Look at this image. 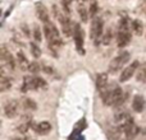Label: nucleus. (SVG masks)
<instances>
[{"label": "nucleus", "instance_id": "nucleus-1", "mask_svg": "<svg viewBox=\"0 0 146 140\" xmlns=\"http://www.w3.org/2000/svg\"><path fill=\"white\" fill-rule=\"evenodd\" d=\"M101 98H103L104 105L106 106H121L122 103L126 102L127 94L123 93L121 88L114 87L111 89L106 88L104 92H101Z\"/></svg>", "mask_w": 146, "mask_h": 140}, {"label": "nucleus", "instance_id": "nucleus-2", "mask_svg": "<svg viewBox=\"0 0 146 140\" xmlns=\"http://www.w3.org/2000/svg\"><path fill=\"white\" fill-rule=\"evenodd\" d=\"M131 31H132V28L128 26L127 17L122 18L121 22H119L118 37H117V42H118L119 47H126L131 42Z\"/></svg>", "mask_w": 146, "mask_h": 140}, {"label": "nucleus", "instance_id": "nucleus-3", "mask_svg": "<svg viewBox=\"0 0 146 140\" xmlns=\"http://www.w3.org/2000/svg\"><path fill=\"white\" fill-rule=\"evenodd\" d=\"M129 58H131V54H129L128 51H123L122 54H119L118 56H115V58L110 61V64H109V71L110 73L119 71V70L129 61Z\"/></svg>", "mask_w": 146, "mask_h": 140}, {"label": "nucleus", "instance_id": "nucleus-4", "mask_svg": "<svg viewBox=\"0 0 146 140\" xmlns=\"http://www.w3.org/2000/svg\"><path fill=\"white\" fill-rule=\"evenodd\" d=\"M3 112L5 117L14 118L19 113V102L17 99H8L3 106Z\"/></svg>", "mask_w": 146, "mask_h": 140}, {"label": "nucleus", "instance_id": "nucleus-5", "mask_svg": "<svg viewBox=\"0 0 146 140\" xmlns=\"http://www.w3.org/2000/svg\"><path fill=\"white\" fill-rule=\"evenodd\" d=\"M114 122L117 124L118 129H121V130L123 131L127 126L133 124V120H132L131 115H129L127 111H119V112H117L115 116H114Z\"/></svg>", "mask_w": 146, "mask_h": 140}, {"label": "nucleus", "instance_id": "nucleus-6", "mask_svg": "<svg viewBox=\"0 0 146 140\" xmlns=\"http://www.w3.org/2000/svg\"><path fill=\"white\" fill-rule=\"evenodd\" d=\"M0 59H1L3 68H8L9 70H14L15 61H14V59H13L10 51L7 48V46H1V50H0Z\"/></svg>", "mask_w": 146, "mask_h": 140}, {"label": "nucleus", "instance_id": "nucleus-7", "mask_svg": "<svg viewBox=\"0 0 146 140\" xmlns=\"http://www.w3.org/2000/svg\"><path fill=\"white\" fill-rule=\"evenodd\" d=\"M103 28H104V22L100 17H95L92 19L91 23V28H90V37L91 40H98L101 37V33H103Z\"/></svg>", "mask_w": 146, "mask_h": 140}, {"label": "nucleus", "instance_id": "nucleus-8", "mask_svg": "<svg viewBox=\"0 0 146 140\" xmlns=\"http://www.w3.org/2000/svg\"><path fill=\"white\" fill-rule=\"evenodd\" d=\"M44 35H45V37L48 38L49 43L55 42V41L60 40V37H59V31H58V28H56L51 22L44 23Z\"/></svg>", "mask_w": 146, "mask_h": 140}, {"label": "nucleus", "instance_id": "nucleus-9", "mask_svg": "<svg viewBox=\"0 0 146 140\" xmlns=\"http://www.w3.org/2000/svg\"><path fill=\"white\" fill-rule=\"evenodd\" d=\"M73 37H74V43L78 52L83 54V29L80 24H74L73 28Z\"/></svg>", "mask_w": 146, "mask_h": 140}, {"label": "nucleus", "instance_id": "nucleus-10", "mask_svg": "<svg viewBox=\"0 0 146 140\" xmlns=\"http://www.w3.org/2000/svg\"><path fill=\"white\" fill-rule=\"evenodd\" d=\"M139 68H140L139 61H133V63L129 64L128 66H126L121 74V82H127V80H129L132 77H133L135 73L139 70Z\"/></svg>", "mask_w": 146, "mask_h": 140}, {"label": "nucleus", "instance_id": "nucleus-11", "mask_svg": "<svg viewBox=\"0 0 146 140\" xmlns=\"http://www.w3.org/2000/svg\"><path fill=\"white\" fill-rule=\"evenodd\" d=\"M36 15L37 18L41 20L42 23H48L50 22V15H49V12L46 9V7L42 4V3H36Z\"/></svg>", "mask_w": 146, "mask_h": 140}, {"label": "nucleus", "instance_id": "nucleus-12", "mask_svg": "<svg viewBox=\"0 0 146 140\" xmlns=\"http://www.w3.org/2000/svg\"><path fill=\"white\" fill-rule=\"evenodd\" d=\"M59 22H60V24H62V31H63L64 35H66L67 37L73 36V28L74 27H72V23H71V20H69V18L67 17V15H62Z\"/></svg>", "mask_w": 146, "mask_h": 140}, {"label": "nucleus", "instance_id": "nucleus-13", "mask_svg": "<svg viewBox=\"0 0 146 140\" xmlns=\"http://www.w3.org/2000/svg\"><path fill=\"white\" fill-rule=\"evenodd\" d=\"M35 125H36V124H33V120L31 117H25V120H23L21 124H18L15 129H17L18 133L26 134L31 128H35Z\"/></svg>", "mask_w": 146, "mask_h": 140}, {"label": "nucleus", "instance_id": "nucleus-14", "mask_svg": "<svg viewBox=\"0 0 146 140\" xmlns=\"http://www.w3.org/2000/svg\"><path fill=\"white\" fill-rule=\"evenodd\" d=\"M33 129L38 135H48L51 131V124L48 122V121H41V122L36 124Z\"/></svg>", "mask_w": 146, "mask_h": 140}, {"label": "nucleus", "instance_id": "nucleus-15", "mask_svg": "<svg viewBox=\"0 0 146 140\" xmlns=\"http://www.w3.org/2000/svg\"><path fill=\"white\" fill-rule=\"evenodd\" d=\"M123 133H124V136H126V139L132 140V139H135L137 135H139L140 129H139V126H136L135 124H131L129 126H127V128L124 129Z\"/></svg>", "mask_w": 146, "mask_h": 140}, {"label": "nucleus", "instance_id": "nucleus-16", "mask_svg": "<svg viewBox=\"0 0 146 140\" xmlns=\"http://www.w3.org/2000/svg\"><path fill=\"white\" fill-rule=\"evenodd\" d=\"M106 85H108V74L106 73H101L96 77V88H98L100 92H104L106 89Z\"/></svg>", "mask_w": 146, "mask_h": 140}, {"label": "nucleus", "instance_id": "nucleus-17", "mask_svg": "<svg viewBox=\"0 0 146 140\" xmlns=\"http://www.w3.org/2000/svg\"><path fill=\"white\" fill-rule=\"evenodd\" d=\"M145 107V101L141 96H135L132 101V108L135 112H142Z\"/></svg>", "mask_w": 146, "mask_h": 140}, {"label": "nucleus", "instance_id": "nucleus-18", "mask_svg": "<svg viewBox=\"0 0 146 140\" xmlns=\"http://www.w3.org/2000/svg\"><path fill=\"white\" fill-rule=\"evenodd\" d=\"M17 63H18V65H19V68L21 70H28V68H30V64L31 63H28V60H27V58L25 56V54L22 52V51H18L17 52Z\"/></svg>", "mask_w": 146, "mask_h": 140}, {"label": "nucleus", "instance_id": "nucleus-19", "mask_svg": "<svg viewBox=\"0 0 146 140\" xmlns=\"http://www.w3.org/2000/svg\"><path fill=\"white\" fill-rule=\"evenodd\" d=\"M131 28H132V32L137 36H141L144 33V24H142L141 20L139 19H135L131 22Z\"/></svg>", "mask_w": 146, "mask_h": 140}, {"label": "nucleus", "instance_id": "nucleus-20", "mask_svg": "<svg viewBox=\"0 0 146 140\" xmlns=\"http://www.w3.org/2000/svg\"><path fill=\"white\" fill-rule=\"evenodd\" d=\"M12 88V79L5 75H1L0 78V92H7Z\"/></svg>", "mask_w": 146, "mask_h": 140}, {"label": "nucleus", "instance_id": "nucleus-21", "mask_svg": "<svg viewBox=\"0 0 146 140\" xmlns=\"http://www.w3.org/2000/svg\"><path fill=\"white\" fill-rule=\"evenodd\" d=\"M30 89H33V77H25L23 78V84H22L21 90L23 93H26Z\"/></svg>", "mask_w": 146, "mask_h": 140}, {"label": "nucleus", "instance_id": "nucleus-22", "mask_svg": "<svg viewBox=\"0 0 146 140\" xmlns=\"http://www.w3.org/2000/svg\"><path fill=\"white\" fill-rule=\"evenodd\" d=\"M48 88V83L38 77H33V89H46Z\"/></svg>", "mask_w": 146, "mask_h": 140}, {"label": "nucleus", "instance_id": "nucleus-23", "mask_svg": "<svg viewBox=\"0 0 146 140\" xmlns=\"http://www.w3.org/2000/svg\"><path fill=\"white\" fill-rule=\"evenodd\" d=\"M22 106H23V108H26V110H30V111H35L36 108H37V105H36V102H35V101H32L31 98H23Z\"/></svg>", "mask_w": 146, "mask_h": 140}, {"label": "nucleus", "instance_id": "nucleus-24", "mask_svg": "<svg viewBox=\"0 0 146 140\" xmlns=\"http://www.w3.org/2000/svg\"><path fill=\"white\" fill-rule=\"evenodd\" d=\"M137 80L139 82H142V83H146V64L141 65L137 70Z\"/></svg>", "mask_w": 146, "mask_h": 140}, {"label": "nucleus", "instance_id": "nucleus-25", "mask_svg": "<svg viewBox=\"0 0 146 140\" xmlns=\"http://www.w3.org/2000/svg\"><path fill=\"white\" fill-rule=\"evenodd\" d=\"M30 50H31V54L35 59H38L41 56V48L38 47L36 43H31L30 45Z\"/></svg>", "mask_w": 146, "mask_h": 140}, {"label": "nucleus", "instance_id": "nucleus-26", "mask_svg": "<svg viewBox=\"0 0 146 140\" xmlns=\"http://www.w3.org/2000/svg\"><path fill=\"white\" fill-rule=\"evenodd\" d=\"M111 38H113V33H111V29H108L105 32V35H103V37H101V41L100 42L103 43V45H109L111 41Z\"/></svg>", "mask_w": 146, "mask_h": 140}, {"label": "nucleus", "instance_id": "nucleus-27", "mask_svg": "<svg viewBox=\"0 0 146 140\" xmlns=\"http://www.w3.org/2000/svg\"><path fill=\"white\" fill-rule=\"evenodd\" d=\"M78 14H80V18H81V20H82L83 23L87 22L88 13H87V10H86L85 7H82V5H80V7H78Z\"/></svg>", "mask_w": 146, "mask_h": 140}, {"label": "nucleus", "instance_id": "nucleus-28", "mask_svg": "<svg viewBox=\"0 0 146 140\" xmlns=\"http://www.w3.org/2000/svg\"><path fill=\"white\" fill-rule=\"evenodd\" d=\"M33 37H35V40L37 41V42H40L41 40H42V35H41V29L38 28V26H35L33 27Z\"/></svg>", "mask_w": 146, "mask_h": 140}, {"label": "nucleus", "instance_id": "nucleus-29", "mask_svg": "<svg viewBox=\"0 0 146 140\" xmlns=\"http://www.w3.org/2000/svg\"><path fill=\"white\" fill-rule=\"evenodd\" d=\"M41 70V65H38L36 61H33V63L30 64V68H28V71L33 73V74H36V73H38Z\"/></svg>", "mask_w": 146, "mask_h": 140}, {"label": "nucleus", "instance_id": "nucleus-30", "mask_svg": "<svg viewBox=\"0 0 146 140\" xmlns=\"http://www.w3.org/2000/svg\"><path fill=\"white\" fill-rule=\"evenodd\" d=\"M96 12H98V3L92 1V3H91V7H90V14H91V17L95 18L96 17Z\"/></svg>", "mask_w": 146, "mask_h": 140}, {"label": "nucleus", "instance_id": "nucleus-31", "mask_svg": "<svg viewBox=\"0 0 146 140\" xmlns=\"http://www.w3.org/2000/svg\"><path fill=\"white\" fill-rule=\"evenodd\" d=\"M41 69H42L44 71H46L48 74H51V73H53V68H50V66H41Z\"/></svg>", "mask_w": 146, "mask_h": 140}, {"label": "nucleus", "instance_id": "nucleus-32", "mask_svg": "<svg viewBox=\"0 0 146 140\" xmlns=\"http://www.w3.org/2000/svg\"><path fill=\"white\" fill-rule=\"evenodd\" d=\"M10 140H30L28 138H22V136H17V138H12Z\"/></svg>", "mask_w": 146, "mask_h": 140}, {"label": "nucleus", "instance_id": "nucleus-33", "mask_svg": "<svg viewBox=\"0 0 146 140\" xmlns=\"http://www.w3.org/2000/svg\"><path fill=\"white\" fill-rule=\"evenodd\" d=\"M78 1H82L83 3V1H86V0H78Z\"/></svg>", "mask_w": 146, "mask_h": 140}]
</instances>
